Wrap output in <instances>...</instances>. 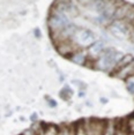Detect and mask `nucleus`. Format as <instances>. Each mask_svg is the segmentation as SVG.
I'll use <instances>...</instances> for the list:
<instances>
[{
    "label": "nucleus",
    "instance_id": "11",
    "mask_svg": "<svg viewBox=\"0 0 134 135\" xmlns=\"http://www.w3.org/2000/svg\"><path fill=\"white\" fill-rule=\"evenodd\" d=\"M125 125H126V128H127V131H128V133L134 134V117H130L128 119H126Z\"/></svg>",
    "mask_w": 134,
    "mask_h": 135
},
{
    "label": "nucleus",
    "instance_id": "12",
    "mask_svg": "<svg viewBox=\"0 0 134 135\" xmlns=\"http://www.w3.org/2000/svg\"><path fill=\"white\" fill-rule=\"evenodd\" d=\"M133 20H134V5L132 4V6H131V8L128 11V13H127V15H126V19H125V21L132 23Z\"/></svg>",
    "mask_w": 134,
    "mask_h": 135
},
{
    "label": "nucleus",
    "instance_id": "19",
    "mask_svg": "<svg viewBox=\"0 0 134 135\" xmlns=\"http://www.w3.org/2000/svg\"><path fill=\"white\" fill-rule=\"evenodd\" d=\"M131 39H132V42H134V30H133V33H132V36H131Z\"/></svg>",
    "mask_w": 134,
    "mask_h": 135
},
{
    "label": "nucleus",
    "instance_id": "17",
    "mask_svg": "<svg viewBox=\"0 0 134 135\" xmlns=\"http://www.w3.org/2000/svg\"><path fill=\"white\" fill-rule=\"evenodd\" d=\"M99 103L100 104H108L109 103V98H106L104 96H100L99 97Z\"/></svg>",
    "mask_w": 134,
    "mask_h": 135
},
{
    "label": "nucleus",
    "instance_id": "7",
    "mask_svg": "<svg viewBox=\"0 0 134 135\" xmlns=\"http://www.w3.org/2000/svg\"><path fill=\"white\" fill-rule=\"evenodd\" d=\"M132 61H134V56H133V53H127V54H124L123 58L118 61V64L116 65L114 67V70H113V73H112V75L114 74V73H117L118 70H120L121 68H124V67H126L127 65H130ZM111 75V76H112Z\"/></svg>",
    "mask_w": 134,
    "mask_h": 135
},
{
    "label": "nucleus",
    "instance_id": "6",
    "mask_svg": "<svg viewBox=\"0 0 134 135\" xmlns=\"http://www.w3.org/2000/svg\"><path fill=\"white\" fill-rule=\"evenodd\" d=\"M106 29H108L109 33H110L112 37H114L116 39H118V41H124V39L128 38V37L126 36V33H125L123 30H120L117 26H114V24L112 23V22L109 24L108 27H106Z\"/></svg>",
    "mask_w": 134,
    "mask_h": 135
},
{
    "label": "nucleus",
    "instance_id": "4",
    "mask_svg": "<svg viewBox=\"0 0 134 135\" xmlns=\"http://www.w3.org/2000/svg\"><path fill=\"white\" fill-rule=\"evenodd\" d=\"M133 75H134V61H132L130 65L121 68L120 70H118V72L114 73L112 76L118 80H121V81H125L126 79H128L130 76H133Z\"/></svg>",
    "mask_w": 134,
    "mask_h": 135
},
{
    "label": "nucleus",
    "instance_id": "8",
    "mask_svg": "<svg viewBox=\"0 0 134 135\" xmlns=\"http://www.w3.org/2000/svg\"><path fill=\"white\" fill-rule=\"evenodd\" d=\"M125 84H126V90L131 95H134V75L125 80Z\"/></svg>",
    "mask_w": 134,
    "mask_h": 135
},
{
    "label": "nucleus",
    "instance_id": "1",
    "mask_svg": "<svg viewBox=\"0 0 134 135\" xmlns=\"http://www.w3.org/2000/svg\"><path fill=\"white\" fill-rule=\"evenodd\" d=\"M54 47H56L57 52L60 54V56L64 57V58H67V59H68L75 51L80 49V46H79L73 39L63 41V42H60V43H58V44L54 45Z\"/></svg>",
    "mask_w": 134,
    "mask_h": 135
},
{
    "label": "nucleus",
    "instance_id": "2",
    "mask_svg": "<svg viewBox=\"0 0 134 135\" xmlns=\"http://www.w3.org/2000/svg\"><path fill=\"white\" fill-rule=\"evenodd\" d=\"M106 47H108V45L105 44L104 41H96L93 45H90V46L87 49L88 58L91 60H94V61H96L100 57V54L104 52V50Z\"/></svg>",
    "mask_w": 134,
    "mask_h": 135
},
{
    "label": "nucleus",
    "instance_id": "9",
    "mask_svg": "<svg viewBox=\"0 0 134 135\" xmlns=\"http://www.w3.org/2000/svg\"><path fill=\"white\" fill-rule=\"evenodd\" d=\"M72 83L79 89V91H87L88 90V84L86 82L81 81V80H73Z\"/></svg>",
    "mask_w": 134,
    "mask_h": 135
},
{
    "label": "nucleus",
    "instance_id": "20",
    "mask_svg": "<svg viewBox=\"0 0 134 135\" xmlns=\"http://www.w3.org/2000/svg\"><path fill=\"white\" fill-rule=\"evenodd\" d=\"M131 24H132V26L134 27V20H133V22H132V23H131Z\"/></svg>",
    "mask_w": 134,
    "mask_h": 135
},
{
    "label": "nucleus",
    "instance_id": "10",
    "mask_svg": "<svg viewBox=\"0 0 134 135\" xmlns=\"http://www.w3.org/2000/svg\"><path fill=\"white\" fill-rule=\"evenodd\" d=\"M75 135H87L82 121H79L75 124Z\"/></svg>",
    "mask_w": 134,
    "mask_h": 135
},
{
    "label": "nucleus",
    "instance_id": "22",
    "mask_svg": "<svg viewBox=\"0 0 134 135\" xmlns=\"http://www.w3.org/2000/svg\"><path fill=\"white\" fill-rule=\"evenodd\" d=\"M20 135H21V134H20Z\"/></svg>",
    "mask_w": 134,
    "mask_h": 135
},
{
    "label": "nucleus",
    "instance_id": "14",
    "mask_svg": "<svg viewBox=\"0 0 134 135\" xmlns=\"http://www.w3.org/2000/svg\"><path fill=\"white\" fill-rule=\"evenodd\" d=\"M45 102H46V104H47V106L49 107H51V109H53V107H57L58 106V104H57V102L53 99V98H51L50 96H45Z\"/></svg>",
    "mask_w": 134,
    "mask_h": 135
},
{
    "label": "nucleus",
    "instance_id": "5",
    "mask_svg": "<svg viewBox=\"0 0 134 135\" xmlns=\"http://www.w3.org/2000/svg\"><path fill=\"white\" fill-rule=\"evenodd\" d=\"M131 6H132V4H130V2H127V1L121 2V4L117 7L116 12H114L113 21L114 20H125L126 19V15H127V13H128Z\"/></svg>",
    "mask_w": 134,
    "mask_h": 135
},
{
    "label": "nucleus",
    "instance_id": "13",
    "mask_svg": "<svg viewBox=\"0 0 134 135\" xmlns=\"http://www.w3.org/2000/svg\"><path fill=\"white\" fill-rule=\"evenodd\" d=\"M94 1H95V0H76V4L80 5V6H82V7L86 9V8L89 7V6L93 4Z\"/></svg>",
    "mask_w": 134,
    "mask_h": 135
},
{
    "label": "nucleus",
    "instance_id": "15",
    "mask_svg": "<svg viewBox=\"0 0 134 135\" xmlns=\"http://www.w3.org/2000/svg\"><path fill=\"white\" fill-rule=\"evenodd\" d=\"M34 36H35L37 39H39L42 37V32H41V30H39L38 28H35V30H34Z\"/></svg>",
    "mask_w": 134,
    "mask_h": 135
},
{
    "label": "nucleus",
    "instance_id": "21",
    "mask_svg": "<svg viewBox=\"0 0 134 135\" xmlns=\"http://www.w3.org/2000/svg\"><path fill=\"white\" fill-rule=\"evenodd\" d=\"M128 135H134V134L133 133H128Z\"/></svg>",
    "mask_w": 134,
    "mask_h": 135
},
{
    "label": "nucleus",
    "instance_id": "16",
    "mask_svg": "<svg viewBox=\"0 0 134 135\" xmlns=\"http://www.w3.org/2000/svg\"><path fill=\"white\" fill-rule=\"evenodd\" d=\"M30 120H31L32 122H37V121H38V115H37V113H32V114L30 115Z\"/></svg>",
    "mask_w": 134,
    "mask_h": 135
},
{
    "label": "nucleus",
    "instance_id": "18",
    "mask_svg": "<svg viewBox=\"0 0 134 135\" xmlns=\"http://www.w3.org/2000/svg\"><path fill=\"white\" fill-rule=\"evenodd\" d=\"M86 96V91H79V97H84Z\"/></svg>",
    "mask_w": 134,
    "mask_h": 135
},
{
    "label": "nucleus",
    "instance_id": "3",
    "mask_svg": "<svg viewBox=\"0 0 134 135\" xmlns=\"http://www.w3.org/2000/svg\"><path fill=\"white\" fill-rule=\"evenodd\" d=\"M68 60L71 61L72 64L78 66H86V62L88 60V52L87 49H82L80 47L79 50H76L74 53L72 54L71 57L68 58Z\"/></svg>",
    "mask_w": 134,
    "mask_h": 135
}]
</instances>
